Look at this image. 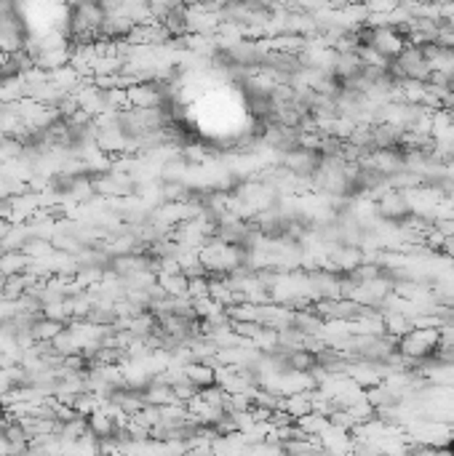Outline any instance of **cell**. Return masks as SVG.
<instances>
[{
    "label": "cell",
    "instance_id": "2",
    "mask_svg": "<svg viewBox=\"0 0 454 456\" xmlns=\"http://www.w3.org/2000/svg\"><path fill=\"white\" fill-rule=\"evenodd\" d=\"M142 397H145V406H158V408L177 406V403H179L177 395H174V390H171V384H166L164 379H158V377L152 379L145 390H142Z\"/></svg>",
    "mask_w": 454,
    "mask_h": 456
},
{
    "label": "cell",
    "instance_id": "4",
    "mask_svg": "<svg viewBox=\"0 0 454 456\" xmlns=\"http://www.w3.org/2000/svg\"><path fill=\"white\" fill-rule=\"evenodd\" d=\"M435 339L438 334L435 331H412V334H406L404 341H401V350L406 353V355H428L431 350L435 347Z\"/></svg>",
    "mask_w": 454,
    "mask_h": 456
},
{
    "label": "cell",
    "instance_id": "7",
    "mask_svg": "<svg viewBox=\"0 0 454 456\" xmlns=\"http://www.w3.org/2000/svg\"><path fill=\"white\" fill-rule=\"evenodd\" d=\"M64 323H57V320H46V317H38L35 323H32V339H35V344H41V341H54V339L62 334Z\"/></svg>",
    "mask_w": 454,
    "mask_h": 456
},
{
    "label": "cell",
    "instance_id": "1",
    "mask_svg": "<svg viewBox=\"0 0 454 456\" xmlns=\"http://www.w3.org/2000/svg\"><path fill=\"white\" fill-rule=\"evenodd\" d=\"M321 163H324V155L318 150H308V147H297L284 155V168L291 177H318Z\"/></svg>",
    "mask_w": 454,
    "mask_h": 456
},
{
    "label": "cell",
    "instance_id": "6",
    "mask_svg": "<svg viewBox=\"0 0 454 456\" xmlns=\"http://www.w3.org/2000/svg\"><path fill=\"white\" fill-rule=\"evenodd\" d=\"M412 208H409V200L404 198V192H385L379 198V214L388 219H401L406 217Z\"/></svg>",
    "mask_w": 454,
    "mask_h": 456
},
{
    "label": "cell",
    "instance_id": "3",
    "mask_svg": "<svg viewBox=\"0 0 454 456\" xmlns=\"http://www.w3.org/2000/svg\"><path fill=\"white\" fill-rule=\"evenodd\" d=\"M182 374H185L187 381H193V384L201 387V390L217 384V368H214L211 363H201V360L185 363V366H182Z\"/></svg>",
    "mask_w": 454,
    "mask_h": 456
},
{
    "label": "cell",
    "instance_id": "5",
    "mask_svg": "<svg viewBox=\"0 0 454 456\" xmlns=\"http://www.w3.org/2000/svg\"><path fill=\"white\" fill-rule=\"evenodd\" d=\"M32 259L27 257L24 251H6L0 257V275L3 278H17V275H24L30 270Z\"/></svg>",
    "mask_w": 454,
    "mask_h": 456
},
{
    "label": "cell",
    "instance_id": "8",
    "mask_svg": "<svg viewBox=\"0 0 454 456\" xmlns=\"http://www.w3.org/2000/svg\"><path fill=\"white\" fill-rule=\"evenodd\" d=\"M11 227H14V224H8V221H3V219H0V243H3V240H6V235L11 232Z\"/></svg>",
    "mask_w": 454,
    "mask_h": 456
}]
</instances>
